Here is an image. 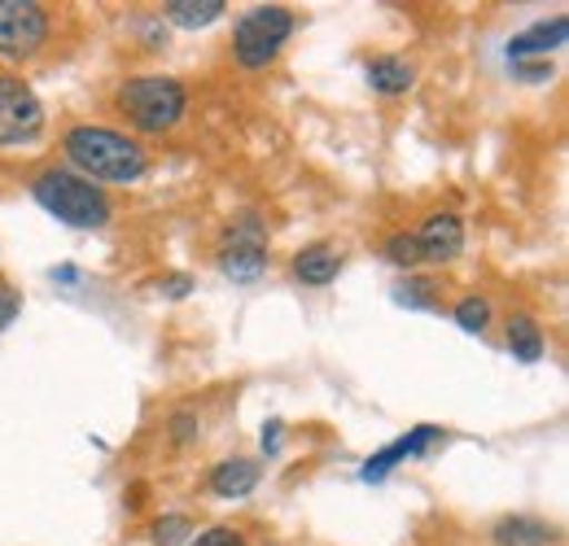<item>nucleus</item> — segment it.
Returning a JSON list of instances; mask_svg holds the SVG:
<instances>
[{"instance_id":"nucleus-18","label":"nucleus","mask_w":569,"mask_h":546,"mask_svg":"<svg viewBox=\"0 0 569 546\" xmlns=\"http://www.w3.org/2000/svg\"><path fill=\"white\" fill-rule=\"evenodd\" d=\"M386 259H390L395 267H417V263H421V245H417V236H412V232H395V236H386Z\"/></svg>"},{"instance_id":"nucleus-4","label":"nucleus","mask_w":569,"mask_h":546,"mask_svg":"<svg viewBox=\"0 0 569 546\" xmlns=\"http://www.w3.org/2000/svg\"><path fill=\"white\" fill-rule=\"evenodd\" d=\"M293 36V13L284 9V4H259V9H250L241 22H237V31H232V53H237V62L250 70L268 67V62H277V53L284 49V40Z\"/></svg>"},{"instance_id":"nucleus-6","label":"nucleus","mask_w":569,"mask_h":546,"mask_svg":"<svg viewBox=\"0 0 569 546\" xmlns=\"http://www.w3.org/2000/svg\"><path fill=\"white\" fill-rule=\"evenodd\" d=\"M219 267L237 284H250V280H259L268 272V232H263V223L254 214H241L228 228L223 250H219Z\"/></svg>"},{"instance_id":"nucleus-23","label":"nucleus","mask_w":569,"mask_h":546,"mask_svg":"<svg viewBox=\"0 0 569 546\" xmlns=\"http://www.w3.org/2000/svg\"><path fill=\"white\" fill-rule=\"evenodd\" d=\"M158 289H162L167 297H184V293L193 289V280H189V275H167V280H162Z\"/></svg>"},{"instance_id":"nucleus-10","label":"nucleus","mask_w":569,"mask_h":546,"mask_svg":"<svg viewBox=\"0 0 569 546\" xmlns=\"http://www.w3.org/2000/svg\"><path fill=\"white\" fill-rule=\"evenodd\" d=\"M569 36V22L566 13H557L552 22H535L530 31H521V36H512L508 40V58L512 62H521L526 53H552V49H561Z\"/></svg>"},{"instance_id":"nucleus-14","label":"nucleus","mask_w":569,"mask_h":546,"mask_svg":"<svg viewBox=\"0 0 569 546\" xmlns=\"http://www.w3.org/2000/svg\"><path fill=\"white\" fill-rule=\"evenodd\" d=\"M223 0H167L162 4V18L167 22H176V27H189V31H198V27H211L214 18H223Z\"/></svg>"},{"instance_id":"nucleus-22","label":"nucleus","mask_w":569,"mask_h":546,"mask_svg":"<svg viewBox=\"0 0 569 546\" xmlns=\"http://www.w3.org/2000/svg\"><path fill=\"white\" fill-rule=\"evenodd\" d=\"M189 546H246V538H241L232 525H214V529H207V534H198Z\"/></svg>"},{"instance_id":"nucleus-25","label":"nucleus","mask_w":569,"mask_h":546,"mask_svg":"<svg viewBox=\"0 0 569 546\" xmlns=\"http://www.w3.org/2000/svg\"><path fill=\"white\" fill-rule=\"evenodd\" d=\"M277 446H281V419H272V424H268V428H263V451H268V455H272V451H277Z\"/></svg>"},{"instance_id":"nucleus-1","label":"nucleus","mask_w":569,"mask_h":546,"mask_svg":"<svg viewBox=\"0 0 569 546\" xmlns=\"http://www.w3.org/2000/svg\"><path fill=\"white\" fill-rule=\"evenodd\" d=\"M67 158L83 171V180H101V184H137L149 171V158L132 136L110 132V128H71L62 140Z\"/></svg>"},{"instance_id":"nucleus-16","label":"nucleus","mask_w":569,"mask_h":546,"mask_svg":"<svg viewBox=\"0 0 569 546\" xmlns=\"http://www.w3.org/2000/svg\"><path fill=\"white\" fill-rule=\"evenodd\" d=\"M508 350H512V358H521V363L543 358V333H539V324H535L530 315H512V320H508Z\"/></svg>"},{"instance_id":"nucleus-3","label":"nucleus","mask_w":569,"mask_h":546,"mask_svg":"<svg viewBox=\"0 0 569 546\" xmlns=\"http://www.w3.org/2000/svg\"><path fill=\"white\" fill-rule=\"evenodd\" d=\"M31 198L71 228H106L110 223V198L92 180L71 175V171H40L31 180Z\"/></svg>"},{"instance_id":"nucleus-11","label":"nucleus","mask_w":569,"mask_h":546,"mask_svg":"<svg viewBox=\"0 0 569 546\" xmlns=\"http://www.w3.org/2000/svg\"><path fill=\"white\" fill-rule=\"evenodd\" d=\"M338 272H342V259H338L333 245H307V250L293 254V275H298L302 284H311V289L333 284Z\"/></svg>"},{"instance_id":"nucleus-8","label":"nucleus","mask_w":569,"mask_h":546,"mask_svg":"<svg viewBox=\"0 0 569 546\" xmlns=\"http://www.w3.org/2000/svg\"><path fill=\"white\" fill-rule=\"evenodd\" d=\"M417 245H421V259H429V263H451L465 250V223L451 210H438L421 223Z\"/></svg>"},{"instance_id":"nucleus-13","label":"nucleus","mask_w":569,"mask_h":546,"mask_svg":"<svg viewBox=\"0 0 569 546\" xmlns=\"http://www.w3.org/2000/svg\"><path fill=\"white\" fill-rule=\"evenodd\" d=\"M363 74H368L372 92H381V97H399V92H408L417 83V70H412V62H403V58H372L363 67Z\"/></svg>"},{"instance_id":"nucleus-15","label":"nucleus","mask_w":569,"mask_h":546,"mask_svg":"<svg viewBox=\"0 0 569 546\" xmlns=\"http://www.w3.org/2000/svg\"><path fill=\"white\" fill-rule=\"evenodd\" d=\"M496 543L499 546H548L552 543V529L543 520H530V516H508L496 525Z\"/></svg>"},{"instance_id":"nucleus-17","label":"nucleus","mask_w":569,"mask_h":546,"mask_svg":"<svg viewBox=\"0 0 569 546\" xmlns=\"http://www.w3.org/2000/svg\"><path fill=\"white\" fill-rule=\"evenodd\" d=\"M456 324H460L465 333H487V324H491V302L478 297V293L460 297V302H456Z\"/></svg>"},{"instance_id":"nucleus-19","label":"nucleus","mask_w":569,"mask_h":546,"mask_svg":"<svg viewBox=\"0 0 569 546\" xmlns=\"http://www.w3.org/2000/svg\"><path fill=\"white\" fill-rule=\"evenodd\" d=\"M184 534H193L189 516H162V520L153 525V546H180Z\"/></svg>"},{"instance_id":"nucleus-2","label":"nucleus","mask_w":569,"mask_h":546,"mask_svg":"<svg viewBox=\"0 0 569 546\" xmlns=\"http://www.w3.org/2000/svg\"><path fill=\"white\" fill-rule=\"evenodd\" d=\"M114 105L128 114V123L137 132H171L184 110H189V92L180 79L171 74H137V79H123V88L114 92Z\"/></svg>"},{"instance_id":"nucleus-9","label":"nucleus","mask_w":569,"mask_h":546,"mask_svg":"<svg viewBox=\"0 0 569 546\" xmlns=\"http://www.w3.org/2000/svg\"><path fill=\"white\" fill-rule=\"evenodd\" d=\"M442 428H433V424H421V428H412V433H403L399 442H390L386 451H377L368 464H363V481H381L390 468H399L403 459H412V455H421L429 442L438 437Z\"/></svg>"},{"instance_id":"nucleus-24","label":"nucleus","mask_w":569,"mask_h":546,"mask_svg":"<svg viewBox=\"0 0 569 546\" xmlns=\"http://www.w3.org/2000/svg\"><path fill=\"white\" fill-rule=\"evenodd\" d=\"M521 79H530V83H539V79H552V67L548 62H521Z\"/></svg>"},{"instance_id":"nucleus-20","label":"nucleus","mask_w":569,"mask_h":546,"mask_svg":"<svg viewBox=\"0 0 569 546\" xmlns=\"http://www.w3.org/2000/svg\"><path fill=\"white\" fill-rule=\"evenodd\" d=\"M167 428H171V442H176V446H189V442L198 437V415H193V411H176V415L167 419Z\"/></svg>"},{"instance_id":"nucleus-12","label":"nucleus","mask_w":569,"mask_h":546,"mask_svg":"<svg viewBox=\"0 0 569 546\" xmlns=\"http://www.w3.org/2000/svg\"><path fill=\"white\" fill-rule=\"evenodd\" d=\"M254 485H259V464L254 459H223V464H214L211 489L219 498H246Z\"/></svg>"},{"instance_id":"nucleus-21","label":"nucleus","mask_w":569,"mask_h":546,"mask_svg":"<svg viewBox=\"0 0 569 546\" xmlns=\"http://www.w3.org/2000/svg\"><path fill=\"white\" fill-rule=\"evenodd\" d=\"M18 311H22V293H18L13 284H4V280H0V333L18 320Z\"/></svg>"},{"instance_id":"nucleus-7","label":"nucleus","mask_w":569,"mask_h":546,"mask_svg":"<svg viewBox=\"0 0 569 546\" xmlns=\"http://www.w3.org/2000/svg\"><path fill=\"white\" fill-rule=\"evenodd\" d=\"M44 128V105L27 79L0 74V144H27Z\"/></svg>"},{"instance_id":"nucleus-5","label":"nucleus","mask_w":569,"mask_h":546,"mask_svg":"<svg viewBox=\"0 0 569 546\" xmlns=\"http://www.w3.org/2000/svg\"><path fill=\"white\" fill-rule=\"evenodd\" d=\"M49 40V13L36 0H0V58L27 62Z\"/></svg>"}]
</instances>
